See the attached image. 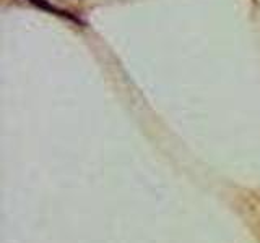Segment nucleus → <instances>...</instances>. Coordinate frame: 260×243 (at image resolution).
<instances>
[]
</instances>
